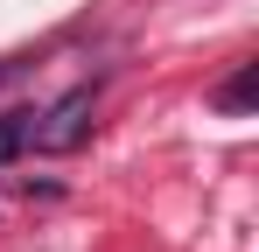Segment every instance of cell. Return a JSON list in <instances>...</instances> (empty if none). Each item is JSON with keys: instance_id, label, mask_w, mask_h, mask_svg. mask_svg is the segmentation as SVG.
<instances>
[{"instance_id": "3", "label": "cell", "mask_w": 259, "mask_h": 252, "mask_svg": "<svg viewBox=\"0 0 259 252\" xmlns=\"http://www.w3.org/2000/svg\"><path fill=\"white\" fill-rule=\"evenodd\" d=\"M252 91H259V63H238L231 84H217V105L224 112H252Z\"/></svg>"}, {"instance_id": "1", "label": "cell", "mask_w": 259, "mask_h": 252, "mask_svg": "<svg viewBox=\"0 0 259 252\" xmlns=\"http://www.w3.org/2000/svg\"><path fill=\"white\" fill-rule=\"evenodd\" d=\"M91 105H98V91H91V84H70L49 112H35V147H42V154H70L91 133Z\"/></svg>"}, {"instance_id": "2", "label": "cell", "mask_w": 259, "mask_h": 252, "mask_svg": "<svg viewBox=\"0 0 259 252\" xmlns=\"http://www.w3.org/2000/svg\"><path fill=\"white\" fill-rule=\"evenodd\" d=\"M35 147V112H0V168Z\"/></svg>"}]
</instances>
